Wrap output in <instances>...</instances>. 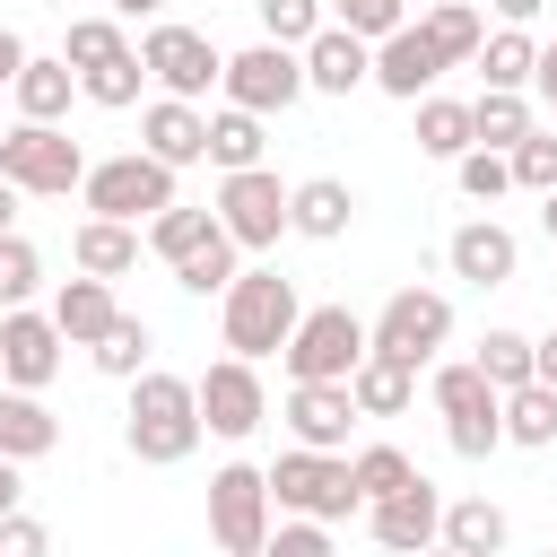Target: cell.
<instances>
[{"mask_svg":"<svg viewBox=\"0 0 557 557\" xmlns=\"http://www.w3.org/2000/svg\"><path fill=\"white\" fill-rule=\"evenodd\" d=\"M17 70H26V44H17V26H0V96H9Z\"/></svg>","mask_w":557,"mask_h":557,"instance_id":"52","label":"cell"},{"mask_svg":"<svg viewBox=\"0 0 557 557\" xmlns=\"http://www.w3.org/2000/svg\"><path fill=\"white\" fill-rule=\"evenodd\" d=\"M261 479H270V505H278V513H305V522H348V513H366V496H357V479H348V453L296 444V453H278Z\"/></svg>","mask_w":557,"mask_h":557,"instance_id":"3","label":"cell"},{"mask_svg":"<svg viewBox=\"0 0 557 557\" xmlns=\"http://www.w3.org/2000/svg\"><path fill=\"white\" fill-rule=\"evenodd\" d=\"M531 61H540V44H531V26H487V44H479V78L487 87H505V96H531Z\"/></svg>","mask_w":557,"mask_h":557,"instance_id":"29","label":"cell"},{"mask_svg":"<svg viewBox=\"0 0 557 557\" xmlns=\"http://www.w3.org/2000/svg\"><path fill=\"white\" fill-rule=\"evenodd\" d=\"M444 270H453L461 287H505V278L522 270V244H513V226H505V218H470V226H453Z\"/></svg>","mask_w":557,"mask_h":557,"instance_id":"17","label":"cell"},{"mask_svg":"<svg viewBox=\"0 0 557 557\" xmlns=\"http://www.w3.org/2000/svg\"><path fill=\"white\" fill-rule=\"evenodd\" d=\"M17 200H26V191H17V183H0V235H17Z\"/></svg>","mask_w":557,"mask_h":557,"instance_id":"53","label":"cell"},{"mask_svg":"<svg viewBox=\"0 0 557 557\" xmlns=\"http://www.w3.org/2000/svg\"><path fill=\"white\" fill-rule=\"evenodd\" d=\"M139 148L157 157V165H200L209 157V113L200 104H183V96H157V104H139Z\"/></svg>","mask_w":557,"mask_h":557,"instance_id":"19","label":"cell"},{"mask_svg":"<svg viewBox=\"0 0 557 557\" xmlns=\"http://www.w3.org/2000/svg\"><path fill=\"white\" fill-rule=\"evenodd\" d=\"M261 113H244V104H218L209 113V165L218 174H244V165H261Z\"/></svg>","mask_w":557,"mask_h":557,"instance_id":"32","label":"cell"},{"mask_svg":"<svg viewBox=\"0 0 557 557\" xmlns=\"http://www.w3.org/2000/svg\"><path fill=\"white\" fill-rule=\"evenodd\" d=\"M70 96H78V70H70L61 52H26V70L9 78L17 122H61V113H70Z\"/></svg>","mask_w":557,"mask_h":557,"instance_id":"22","label":"cell"},{"mask_svg":"<svg viewBox=\"0 0 557 557\" xmlns=\"http://www.w3.org/2000/svg\"><path fill=\"white\" fill-rule=\"evenodd\" d=\"M113 313H122V305H113V278H87V270L52 296V331H61L70 348H96V339L113 331Z\"/></svg>","mask_w":557,"mask_h":557,"instance_id":"24","label":"cell"},{"mask_svg":"<svg viewBox=\"0 0 557 557\" xmlns=\"http://www.w3.org/2000/svg\"><path fill=\"white\" fill-rule=\"evenodd\" d=\"M418 148L453 165V157L470 148V104H461V96H418Z\"/></svg>","mask_w":557,"mask_h":557,"instance_id":"35","label":"cell"},{"mask_svg":"<svg viewBox=\"0 0 557 557\" xmlns=\"http://www.w3.org/2000/svg\"><path fill=\"white\" fill-rule=\"evenodd\" d=\"M531 374H540V383H557V322L531 339Z\"/></svg>","mask_w":557,"mask_h":557,"instance_id":"49","label":"cell"},{"mask_svg":"<svg viewBox=\"0 0 557 557\" xmlns=\"http://www.w3.org/2000/svg\"><path fill=\"white\" fill-rule=\"evenodd\" d=\"M322 9H331V26H348L366 44H383L392 26H409V0H322Z\"/></svg>","mask_w":557,"mask_h":557,"instance_id":"45","label":"cell"},{"mask_svg":"<svg viewBox=\"0 0 557 557\" xmlns=\"http://www.w3.org/2000/svg\"><path fill=\"white\" fill-rule=\"evenodd\" d=\"M218 226L235 235V252H270L287 235V183L270 165H244V174H218Z\"/></svg>","mask_w":557,"mask_h":557,"instance_id":"13","label":"cell"},{"mask_svg":"<svg viewBox=\"0 0 557 557\" xmlns=\"http://www.w3.org/2000/svg\"><path fill=\"white\" fill-rule=\"evenodd\" d=\"M540 226H548V244H557V191H540Z\"/></svg>","mask_w":557,"mask_h":557,"instance_id":"55","label":"cell"},{"mask_svg":"<svg viewBox=\"0 0 557 557\" xmlns=\"http://www.w3.org/2000/svg\"><path fill=\"white\" fill-rule=\"evenodd\" d=\"M357 357H366V322L348 305H305L296 331H287V348H278L287 383H348Z\"/></svg>","mask_w":557,"mask_h":557,"instance_id":"7","label":"cell"},{"mask_svg":"<svg viewBox=\"0 0 557 557\" xmlns=\"http://www.w3.org/2000/svg\"><path fill=\"white\" fill-rule=\"evenodd\" d=\"M209 226H218V209H183V200H174V209H157L139 235H148V252H157V261H183V252H191Z\"/></svg>","mask_w":557,"mask_h":557,"instance_id":"40","label":"cell"},{"mask_svg":"<svg viewBox=\"0 0 557 557\" xmlns=\"http://www.w3.org/2000/svg\"><path fill=\"white\" fill-rule=\"evenodd\" d=\"M139 87H148L139 52H122V61H104V70H78V96H87V104H104V113H131V104H139Z\"/></svg>","mask_w":557,"mask_h":557,"instance_id":"39","label":"cell"},{"mask_svg":"<svg viewBox=\"0 0 557 557\" xmlns=\"http://www.w3.org/2000/svg\"><path fill=\"white\" fill-rule=\"evenodd\" d=\"M453 339V296L444 287H392L383 313L366 322V348L374 357H400V366H435Z\"/></svg>","mask_w":557,"mask_h":557,"instance_id":"6","label":"cell"},{"mask_svg":"<svg viewBox=\"0 0 557 557\" xmlns=\"http://www.w3.org/2000/svg\"><path fill=\"white\" fill-rule=\"evenodd\" d=\"M418 557H461V548H444V540H435V548H418Z\"/></svg>","mask_w":557,"mask_h":557,"instance_id":"56","label":"cell"},{"mask_svg":"<svg viewBox=\"0 0 557 557\" xmlns=\"http://www.w3.org/2000/svg\"><path fill=\"white\" fill-rule=\"evenodd\" d=\"M296 278H278V270H235L226 278V296H218V331H226V357H278L287 348V331H296Z\"/></svg>","mask_w":557,"mask_h":557,"instance_id":"2","label":"cell"},{"mask_svg":"<svg viewBox=\"0 0 557 557\" xmlns=\"http://www.w3.org/2000/svg\"><path fill=\"white\" fill-rule=\"evenodd\" d=\"M453 174H461V191H470L479 209H496V200L513 191V165H505V148H461V157H453Z\"/></svg>","mask_w":557,"mask_h":557,"instance_id":"42","label":"cell"},{"mask_svg":"<svg viewBox=\"0 0 557 557\" xmlns=\"http://www.w3.org/2000/svg\"><path fill=\"white\" fill-rule=\"evenodd\" d=\"M191 400H200V435L218 444H244L261 418H270V392H261V366L252 357H218L191 374Z\"/></svg>","mask_w":557,"mask_h":557,"instance_id":"10","label":"cell"},{"mask_svg":"<svg viewBox=\"0 0 557 557\" xmlns=\"http://www.w3.org/2000/svg\"><path fill=\"white\" fill-rule=\"evenodd\" d=\"M505 165H513V191H557V122H548V131L531 122V131L505 148Z\"/></svg>","mask_w":557,"mask_h":557,"instance_id":"41","label":"cell"},{"mask_svg":"<svg viewBox=\"0 0 557 557\" xmlns=\"http://www.w3.org/2000/svg\"><path fill=\"white\" fill-rule=\"evenodd\" d=\"M139 252H148V235L122 226V218H78L70 226V261L87 278H122V270H139Z\"/></svg>","mask_w":557,"mask_h":557,"instance_id":"23","label":"cell"},{"mask_svg":"<svg viewBox=\"0 0 557 557\" xmlns=\"http://www.w3.org/2000/svg\"><path fill=\"white\" fill-rule=\"evenodd\" d=\"M270 522H278V505H270V479H261L252 461L209 470V540H218L226 557H252V548L270 540Z\"/></svg>","mask_w":557,"mask_h":557,"instance_id":"11","label":"cell"},{"mask_svg":"<svg viewBox=\"0 0 557 557\" xmlns=\"http://www.w3.org/2000/svg\"><path fill=\"white\" fill-rule=\"evenodd\" d=\"M348 426H357L348 383H287V435H296V444H313V453H348Z\"/></svg>","mask_w":557,"mask_h":557,"instance_id":"20","label":"cell"},{"mask_svg":"<svg viewBox=\"0 0 557 557\" xmlns=\"http://www.w3.org/2000/svg\"><path fill=\"white\" fill-rule=\"evenodd\" d=\"M122 435H131V461H148V470H174V461H191L200 453V400H191V374H131V418H122Z\"/></svg>","mask_w":557,"mask_h":557,"instance_id":"1","label":"cell"},{"mask_svg":"<svg viewBox=\"0 0 557 557\" xmlns=\"http://www.w3.org/2000/svg\"><path fill=\"white\" fill-rule=\"evenodd\" d=\"M348 479H357L366 505H383V496H400V487L418 479V461H409L400 444H366V453H348Z\"/></svg>","mask_w":557,"mask_h":557,"instance_id":"37","label":"cell"},{"mask_svg":"<svg viewBox=\"0 0 557 557\" xmlns=\"http://www.w3.org/2000/svg\"><path fill=\"white\" fill-rule=\"evenodd\" d=\"M104 9H113V17H157L165 0H104Z\"/></svg>","mask_w":557,"mask_h":557,"instance_id":"54","label":"cell"},{"mask_svg":"<svg viewBox=\"0 0 557 557\" xmlns=\"http://www.w3.org/2000/svg\"><path fill=\"white\" fill-rule=\"evenodd\" d=\"M165 270H174V287H183V296H226V278L244 270V252H235V235H226V226H209V235H200L183 261H165Z\"/></svg>","mask_w":557,"mask_h":557,"instance_id":"30","label":"cell"},{"mask_svg":"<svg viewBox=\"0 0 557 557\" xmlns=\"http://www.w3.org/2000/svg\"><path fill=\"white\" fill-rule=\"evenodd\" d=\"M61 444V418L44 409V392H9L0 383V461H44Z\"/></svg>","mask_w":557,"mask_h":557,"instance_id":"25","label":"cell"},{"mask_svg":"<svg viewBox=\"0 0 557 557\" xmlns=\"http://www.w3.org/2000/svg\"><path fill=\"white\" fill-rule=\"evenodd\" d=\"M61 9H70V0H61Z\"/></svg>","mask_w":557,"mask_h":557,"instance_id":"59","label":"cell"},{"mask_svg":"<svg viewBox=\"0 0 557 557\" xmlns=\"http://www.w3.org/2000/svg\"><path fill=\"white\" fill-rule=\"evenodd\" d=\"M218 87H226V104H244V113H287L296 96H305V61H296V44H244V52H226V70H218Z\"/></svg>","mask_w":557,"mask_h":557,"instance_id":"12","label":"cell"},{"mask_svg":"<svg viewBox=\"0 0 557 557\" xmlns=\"http://www.w3.org/2000/svg\"><path fill=\"white\" fill-rule=\"evenodd\" d=\"M505 444H531V453H540V444H557V383H540V374H531V383H513V392H505Z\"/></svg>","mask_w":557,"mask_h":557,"instance_id":"33","label":"cell"},{"mask_svg":"<svg viewBox=\"0 0 557 557\" xmlns=\"http://www.w3.org/2000/svg\"><path fill=\"white\" fill-rule=\"evenodd\" d=\"M531 122H540L531 96H505V87H479L470 96V148H513Z\"/></svg>","mask_w":557,"mask_h":557,"instance_id":"31","label":"cell"},{"mask_svg":"<svg viewBox=\"0 0 557 557\" xmlns=\"http://www.w3.org/2000/svg\"><path fill=\"white\" fill-rule=\"evenodd\" d=\"M0 557H52V531L17 505V513H0Z\"/></svg>","mask_w":557,"mask_h":557,"instance_id":"47","label":"cell"},{"mask_svg":"<svg viewBox=\"0 0 557 557\" xmlns=\"http://www.w3.org/2000/svg\"><path fill=\"white\" fill-rule=\"evenodd\" d=\"M35 278H44L35 244H26V235H0V305H26V296H35Z\"/></svg>","mask_w":557,"mask_h":557,"instance_id":"46","label":"cell"},{"mask_svg":"<svg viewBox=\"0 0 557 557\" xmlns=\"http://www.w3.org/2000/svg\"><path fill=\"white\" fill-rule=\"evenodd\" d=\"M548 557H557V540H548Z\"/></svg>","mask_w":557,"mask_h":557,"instance_id":"57","label":"cell"},{"mask_svg":"<svg viewBox=\"0 0 557 557\" xmlns=\"http://www.w3.org/2000/svg\"><path fill=\"white\" fill-rule=\"evenodd\" d=\"M252 9H261V35H270V44H313V35L331 26L322 0H252Z\"/></svg>","mask_w":557,"mask_h":557,"instance_id":"43","label":"cell"},{"mask_svg":"<svg viewBox=\"0 0 557 557\" xmlns=\"http://www.w3.org/2000/svg\"><path fill=\"white\" fill-rule=\"evenodd\" d=\"M366 531L392 548V557H418V548H435V531H444V496H435V479L418 470L400 496H383V505H366Z\"/></svg>","mask_w":557,"mask_h":557,"instance_id":"15","label":"cell"},{"mask_svg":"<svg viewBox=\"0 0 557 557\" xmlns=\"http://www.w3.org/2000/svg\"><path fill=\"white\" fill-rule=\"evenodd\" d=\"M479 9H496V26H531L548 0H479Z\"/></svg>","mask_w":557,"mask_h":557,"instance_id":"50","label":"cell"},{"mask_svg":"<svg viewBox=\"0 0 557 557\" xmlns=\"http://www.w3.org/2000/svg\"><path fill=\"white\" fill-rule=\"evenodd\" d=\"M418 26H426V44L444 52V70H470L479 44H487V9H479V0H426Z\"/></svg>","mask_w":557,"mask_h":557,"instance_id":"26","label":"cell"},{"mask_svg":"<svg viewBox=\"0 0 557 557\" xmlns=\"http://www.w3.org/2000/svg\"><path fill=\"white\" fill-rule=\"evenodd\" d=\"M78 200H87V218H122V226H148L157 209H174V165H157L148 148H131V157H104V165H87Z\"/></svg>","mask_w":557,"mask_h":557,"instance_id":"8","label":"cell"},{"mask_svg":"<svg viewBox=\"0 0 557 557\" xmlns=\"http://www.w3.org/2000/svg\"><path fill=\"white\" fill-rule=\"evenodd\" d=\"M0 183H17L26 200H70L87 183V148L61 122H9L0 131Z\"/></svg>","mask_w":557,"mask_h":557,"instance_id":"4","label":"cell"},{"mask_svg":"<svg viewBox=\"0 0 557 557\" xmlns=\"http://www.w3.org/2000/svg\"><path fill=\"white\" fill-rule=\"evenodd\" d=\"M61 331H52V313H35V305H0V383L9 392H44L52 374H61Z\"/></svg>","mask_w":557,"mask_h":557,"instance_id":"14","label":"cell"},{"mask_svg":"<svg viewBox=\"0 0 557 557\" xmlns=\"http://www.w3.org/2000/svg\"><path fill=\"white\" fill-rule=\"evenodd\" d=\"M296 61H305V96H357V87H374V44L348 35V26H322L313 44H296Z\"/></svg>","mask_w":557,"mask_h":557,"instance_id":"16","label":"cell"},{"mask_svg":"<svg viewBox=\"0 0 557 557\" xmlns=\"http://www.w3.org/2000/svg\"><path fill=\"white\" fill-rule=\"evenodd\" d=\"M348 218H357V191H348L339 174L287 183V235H305V244H339V235H348Z\"/></svg>","mask_w":557,"mask_h":557,"instance_id":"21","label":"cell"},{"mask_svg":"<svg viewBox=\"0 0 557 557\" xmlns=\"http://www.w3.org/2000/svg\"><path fill=\"white\" fill-rule=\"evenodd\" d=\"M139 70L157 78V96H183V104H200V96L218 87L226 52H218L200 26H174V17H157V26L139 35Z\"/></svg>","mask_w":557,"mask_h":557,"instance_id":"9","label":"cell"},{"mask_svg":"<svg viewBox=\"0 0 557 557\" xmlns=\"http://www.w3.org/2000/svg\"><path fill=\"white\" fill-rule=\"evenodd\" d=\"M435 78H444V52L426 44V26H418V17H409V26H392V35L374 44V87H383V96L418 104V96H435Z\"/></svg>","mask_w":557,"mask_h":557,"instance_id":"18","label":"cell"},{"mask_svg":"<svg viewBox=\"0 0 557 557\" xmlns=\"http://www.w3.org/2000/svg\"><path fill=\"white\" fill-rule=\"evenodd\" d=\"M470 366H479V374H487L496 392L531 383V331H505V322H496V331H487V339L470 348Z\"/></svg>","mask_w":557,"mask_h":557,"instance_id":"38","label":"cell"},{"mask_svg":"<svg viewBox=\"0 0 557 557\" xmlns=\"http://www.w3.org/2000/svg\"><path fill=\"white\" fill-rule=\"evenodd\" d=\"M131 52V35H122V17L104 9V17H70V35H61V61L70 70H104V61H122Z\"/></svg>","mask_w":557,"mask_h":557,"instance_id":"34","label":"cell"},{"mask_svg":"<svg viewBox=\"0 0 557 557\" xmlns=\"http://www.w3.org/2000/svg\"><path fill=\"white\" fill-rule=\"evenodd\" d=\"M26 505V461H0V513Z\"/></svg>","mask_w":557,"mask_h":557,"instance_id":"51","label":"cell"},{"mask_svg":"<svg viewBox=\"0 0 557 557\" xmlns=\"http://www.w3.org/2000/svg\"><path fill=\"white\" fill-rule=\"evenodd\" d=\"M531 87H540V104H548V122H557V44H540V61H531Z\"/></svg>","mask_w":557,"mask_h":557,"instance_id":"48","label":"cell"},{"mask_svg":"<svg viewBox=\"0 0 557 557\" xmlns=\"http://www.w3.org/2000/svg\"><path fill=\"white\" fill-rule=\"evenodd\" d=\"M252 557H339V548H331V522H305V513H278V522H270V540H261Z\"/></svg>","mask_w":557,"mask_h":557,"instance_id":"44","label":"cell"},{"mask_svg":"<svg viewBox=\"0 0 557 557\" xmlns=\"http://www.w3.org/2000/svg\"><path fill=\"white\" fill-rule=\"evenodd\" d=\"M426 392H435V409H444V444H453L461 461H487V453L505 444V392H496L470 357L435 366V374H426Z\"/></svg>","mask_w":557,"mask_h":557,"instance_id":"5","label":"cell"},{"mask_svg":"<svg viewBox=\"0 0 557 557\" xmlns=\"http://www.w3.org/2000/svg\"><path fill=\"white\" fill-rule=\"evenodd\" d=\"M435 540H444V548H461V557H505L513 522H505V505H496V496H453Z\"/></svg>","mask_w":557,"mask_h":557,"instance_id":"28","label":"cell"},{"mask_svg":"<svg viewBox=\"0 0 557 557\" xmlns=\"http://www.w3.org/2000/svg\"><path fill=\"white\" fill-rule=\"evenodd\" d=\"M348 400H357V418H400L409 400H418V366H400V357H357V374H348Z\"/></svg>","mask_w":557,"mask_h":557,"instance_id":"27","label":"cell"},{"mask_svg":"<svg viewBox=\"0 0 557 557\" xmlns=\"http://www.w3.org/2000/svg\"><path fill=\"white\" fill-rule=\"evenodd\" d=\"M148 348H157V339H148V322H139V313H113V331H104L87 357H96V374L131 383V374H148Z\"/></svg>","mask_w":557,"mask_h":557,"instance_id":"36","label":"cell"},{"mask_svg":"<svg viewBox=\"0 0 557 557\" xmlns=\"http://www.w3.org/2000/svg\"><path fill=\"white\" fill-rule=\"evenodd\" d=\"M0 131H9V122H0Z\"/></svg>","mask_w":557,"mask_h":557,"instance_id":"58","label":"cell"}]
</instances>
